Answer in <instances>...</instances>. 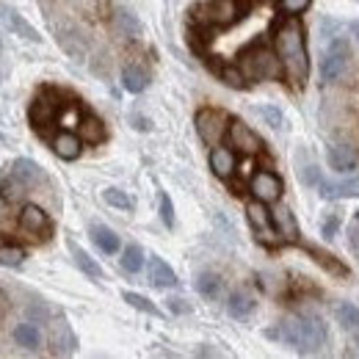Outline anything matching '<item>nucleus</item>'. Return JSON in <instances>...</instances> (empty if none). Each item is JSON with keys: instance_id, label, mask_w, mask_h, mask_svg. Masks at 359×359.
Wrapping results in <instances>:
<instances>
[{"instance_id": "f257e3e1", "label": "nucleus", "mask_w": 359, "mask_h": 359, "mask_svg": "<svg viewBox=\"0 0 359 359\" xmlns=\"http://www.w3.org/2000/svg\"><path fill=\"white\" fill-rule=\"evenodd\" d=\"M273 50L282 58L285 75L296 89H304L310 78V55H307V42H304V28L299 20H285L273 31Z\"/></svg>"}, {"instance_id": "f03ea898", "label": "nucleus", "mask_w": 359, "mask_h": 359, "mask_svg": "<svg viewBox=\"0 0 359 359\" xmlns=\"http://www.w3.org/2000/svg\"><path fill=\"white\" fill-rule=\"evenodd\" d=\"M266 334L271 340H279L302 354H313L318 348H323L329 340V329L318 315H290V318L279 320Z\"/></svg>"}, {"instance_id": "7ed1b4c3", "label": "nucleus", "mask_w": 359, "mask_h": 359, "mask_svg": "<svg viewBox=\"0 0 359 359\" xmlns=\"http://www.w3.org/2000/svg\"><path fill=\"white\" fill-rule=\"evenodd\" d=\"M238 67L249 81H279V75L285 72L279 53L266 45L246 47L238 55Z\"/></svg>"}, {"instance_id": "20e7f679", "label": "nucleus", "mask_w": 359, "mask_h": 359, "mask_svg": "<svg viewBox=\"0 0 359 359\" xmlns=\"http://www.w3.org/2000/svg\"><path fill=\"white\" fill-rule=\"evenodd\" d=\"M243 14H246V6L241 0H210L196 8V20L210 28H229L238 20H243Z\"/></svg>"}, {"instance_id": "39448f33", "label": "nucleus", "mask_w": 359, "mask_h": 359, "mask_svg": "<svg viewBox=\"0 0 359 359\" xmlns=\"http://www.w3.org/2000/svg\"><path fill=\"white\" fill-rule=\"evenodd\" d=\"M194 125H196L199 138H202L208 147H216V144L224 141L226 128H229V119H226L222 111H216V108H202V111L196 114Z\"/></svg>"}, {"instance_id": "423d86ee", "label": "nucleus", "mask_w": 359, "mask_h": 359, "mask_svg": "<svg viewBox=\"0 0 359 359\" xmlns=\"http://www.w3.org/2000/svg\"><path fill=\"white\" fill-rule=\"evenodd\" d=\"M246 219H249L252 229L257 232V241H263L266 246H279V243H285V241L279 238V232L273 229L271 210H269V205H266V202L252 199V202L246 205Z\"/></svg>"}, {"instance_id": "0eeeda50", "label": "nucleus", "mask_w": 359, "mask_h": 359, "mask_svg": "<svg viewBox=\"0 0 359 359\" xmlns=\"http://www.w3.org/2000/svg\"><path fill=\"white\" fill-rule=\"evenodd\" d=\"M226 141H229V147H235V152H241V155H257V152H263L260 135L255 133L246 122H241V119H229Z\"/></svg>"}, {"instance_id": "6e6552de", "label": "nucleus", "mask_w": 359, "mask_h": 359, "mask_svg": "<svg viewBox=\"0 0 359 359\" xmlns=\"http://www.w3.org/2000/svg\"><path fill=\"white\" fill-rule=\"evenodd\" d=\"M346 67H348V42L340 36V39L332 42L323 64H320V81L323 83H334L346 72Z\"/></svg>"}, {"instance_id": "1a4fd4ad", "label": "nucleus", "mask_w": 359, "mask_h": 359, "mask_svg": "<svg viewBox=\"0 0 359 359\" xmlns=\"http://www.w3.org/2000/svg\"><path fill=\"white\" fill-rule=\"evenodd\" d=\"M249 191H252L255 199L271 205V202H279V199H282L285 185H282V177H279V175H273L269 169H260V172H255L252 180H249Z\"/></svg>"}, {"instance_id": "9d476101", "label": "nucleus", "mask_w": 359, "mask_h": 359, "mask_svg": "<svg viewBox=\"0 0 359 359\" xmlns=\"http://www.w3.org/2000/svg\"><path fill=\"white\" fill-rule=\"evenodd\" d=\"M50 351L55 357H69L78 351V337L72 332V326L67 323L64 315H58L53 323H50Z\"/></svg>"}, {"instance_id": "9b49d317", "label": "nucleus", "mask_w": 359, "mask_h": 359, "mask_svg": "<svg viewBox=\"0 0 359 359\" xmlns=\"http://www.w3.org/2000/svg\"><path fill=\"white\" fill-rule=\"evenodd\" d=\"M28 116H31V125H34L36 130H45L47 125H53V122L61 116V105L50 97V91H42V94L31 102Z\"/></svg>"}, {"instance_id": "f8f14e48", "label": "nucleus", "mask_w": 359, "mask_h": 359, "mask_svg": "<svg viewBox=\"0 0 359 359\" xmlns=\"http://www.w3.org/2000/svg\"><path fill=\"white\" fill-rule=\"evenodd\" d=\"M326 158H329V166H332L334 172H340V175H351L359 166L357 149L348 147V144H332Z\"/></svg>"}, {"instance_id": "ddd939ff", "label": "nucleus", "mask_w": 359, "mask_h": 359, "mask_svg": "<svg viewBox=\"0 0 359 359\" xmlns=\"http://www.w3.org/2000/svg\"><path fill=\"white\" fill-rule=\"evenodd\" d=\"M20 226H22L25 232H31V235L45 238L47 232H50V219H47V213L39 205H25V208L20 210Z\"/></svg>"}, {"instance_id": "4468645a", "label": "nucleus", "mask_w": 359, "mask_h": 359, "mask_svg": "<svg viewBox=\"0 0 359 359\" xmlns=\"http://www.w3.org/2000/svg\"><path fill=\"white\" fill-rule=\"evenodd\" d=\"M14 343L25 351H39L45 337H42V329L36 320H25V323H17L14 326Z\"/></svg>"}, {"instance_id": "2eb2a0df", "label": "nucleus", "mask_w": 359, "mask_h": 359, "mask_svg": "<svg viewBox=\"0 0 359 359\" xmlns=\"http://www.w3.org/2000/svg\"><path fill=\"white\" fill-rule=\"evenodd\" d=\"M210 169H213V175L222 180H229L235 175V169H238V158H235V152L232 149H226V147H213L210 149Z\"/></svg>"}, {"instance_id": "dca6fc26", "label": "nucleus", "mask_w": 359, "mask_h": 359, "mask_svg": "<svg viewBox=\"0 0 359 359\" xmlns=\"http://www.w3.org/2000/svg\"><path fill=\"white\" fill-rule=\"evenodd\" d=\"M81 149H83V138L72 130H61V133L53 138V152L61 158V161H75L81 158Z\"/></svg>"}, {"instance_id": "f3484780", "label": "nucleus", "mask_w": 359, "mask_h": 359, "mask_svg": "<svg viewBox=\"0 0 359 359\" xmlns=\"http://www.w3.org/2000/svg\"><path fill=\"white\" fill-rule=\"evenodd\" d=\"M318 194L323 199H351L359 196V180H346V182H332V180H318Z\"/></svg>"}, {"instance_id": "a211bd4d", "label": "nucleus", "mask_w": 359, "mask_h": 359, "mask_svg": "<svg viewBox=\"0 0 359 359\" xmlns=\"http://www.w3.org/2000/svg\"><path fill=\"white\" fill-rule=\"evenodd\" d=\"M271 222H273V229L279 232L282 241H299V224H296V216L290 208L279 205L276 210H271Z\"/></svg>"}, {"instance_id": "6ab92c4d", "label": "nucleus", "mask_w": 359, "mask_h": 359, "mask_svg": "<svg viewBox=\"0 0 359 359\" xmlns=\"http://www.w3.org/2000/svg\"><path fill=\"white\" fill-rule=\"evenodd\" d=\"M149 282L155 287H177V273L169 269V263H163L161 257H149Z\"/></svg>"}, {"instance_id": "aec40b11", "label": "nucleus", "mask_w": 359, "mask_h": 359, "mask_svg": "<svg viewBox=\"0 0 359 359\" xmlns=\"http://www.w3.org/2000/svg\"><path fill=\"white\" fill-rule=\"evenodd\" d=\"M11 172L22 180L25 185H42V182L47 180L45 172H42V166H39V163H34L31 158H17V161H14V166H11Z\"/></svg>"}, {"instance_id": "412c9836", "label": "nucleus", "mask_w": 359, "mask_h": 359, "mask_svg": "<svg viewBox=\"0 0 359 359\" xmlns=\"http://www.w3.org/2000/svg\"><path fill=\"white\" fill-rule=\"evenodd\" d=\"M0 20L17 34V36H22V39H31V42H39V34L14 11V8H0Z\"/></svg>"}, {"instance_id": "4be33fe9", "label": "nucleus", "mask_w": 359, "mask_h": 359, "mask_svg": "<svg viewBox=\"0 0 359 359\" xmlns=\"http://www.w3.org/2000/svg\"><path fill=\"white\" fill-rule=\"evenodd\" d=\"M69 252H72V260H75V266L83 271L89 279H94V282H97V279H102V269H100V263L91 257L89 252H83V249H81L75 241H69Z\"/></svg>"}, {"instance_id": "5701e85b", "label": "nucleus", "mask_w": 359, "mask_h": 359, "mask_svg": "<svg viewBox=\"0 0 359 359\" xmlns=\"http://www.w3.org/2000/svg\"><path fill=\"white\" fill-rule=\"evenodd\" d=\"M91 241H94V246H97L100 252H105V255H116V252H119V235H116L114 229H108V226H102V224L91 226Z\"/></svg>"}, {"instance_id": "b1692460", "label": "nucleus", "mask_w": 359, "mask_h": 359, "mask_svg": "<svg viewBox=\"0 0 359 359\" xmlns=\"http://www.w3.org/2000/svg\"><path fill=\"white\" fill-rule=\"evenodd\" d=\"M252 310H255V296H252V293H246V290L229 293V299H226V313L232 315V318H249Z\"/></svg>"}, {"instance_id": "393cba45", "label": "nucleus", "mask_w": 359, "mask_h": 359, "mask_svg": "<svg viewBox=\"0 0 359 359\" xmlns=\"http://www.w3.org/2000/svg\"><path fill=\"white\" fill-rule=\"evenodd\" d=\"M78 135L83 138V144H102L105 141V125L97 119V116H81V125H78Z\"/></svg>"}, {"instance_id": "a878e982", "label": "nucleus", "mask_w": 359, "mask_h": 359, "mask_svg": "<svg viewBox=\"0 0 359 359\" xmlns=\"http://www.w3.org/2000/svg\"><path fill=\"white\" fill-rule=\"evenodd\" d=\"M25 188H28V185L17 177L14 172H6V175L0 177V199L8 202V205H11V202H20L22 194H25Z\"/></svg>"}, {"instance_id": "bb28decb", "label": "nucleus", "mask_w": 359, "mask_h": 359, "mask_svg": "<svg viewBox=\"0 0 359 359\" xmlns=\"http://www.w3.org/2000/svg\"><path fill=\"white\" fill-rule=\"evenodd\" d=\"M147 83H149V75L138 64H128L122 69V86L130 91V94H141V91L147 89Z\"/></svg>"}, {"instance_id": "cd10ccee", "label": "nucleus", "mask_w": 359, "mask_h": 359, "mask_svg": "<svg viewBox=\"0 0 359 359\" xmlns=\"http://www.w3.org/2000/svg\"><path fill=\"white\" fill-rule=\"evenodd\" d=\"M114 31H116L119 36H125V39H135V36L141 34V22H138L135 14L119 8V11L114 14Z\"/></svg>"}, {"instance_id": "c85d7f7f", "label": "nucleus", "mask_w": 359, "mask_h": 359, "mask_svg": "<svg viewBox=\"0 0 359 359\" xmlns=\"http://www.w3.org/2000/svg\"><path fill=\"white\" fill-rule=\"evenodd\" d=\"M196 290H199V296H205V299H219L222 296V276L219 273H213V271H205V273H199L196 276Z\"/></svg>"}, {"instance_id": "c756f323", "label": "nucleus", "mask_w": 359, "mask_h": 359, "mask_svg": "<svg viewBox=\"0 0 359 359\" xmlns=\"http://www.w3.org/2000/svg\"><path fill=\"white\" fill-rule=\"evenodd\" d=\"M307 252L313 255V260L318 266H323V269L329 271V273H334V276H346L348 269L334 257V255H329V252H320V249H315V246H307Z\"/></svg>"}, {"instance_id": "7c9ffc66", "label": "nucleus", "mask_w": 359, "mask_h": 359, "mask_svg": "<svg viewBox=\"0 0 359 359\" xmlns=\"http://www.w3.org/2000/svg\"><path fill=\"white\" fill-rule=\"evenodd\" d=\"M122 269L128 271V273H138L141 266H144V249L138 246V243H130V246H125V252H122Z\"/></svg>"}, {"instance_id": "2f4dec72", "label": "nucleus", "mask_w": 359, "mask_h": 359, "mask_svg": "<svg viewBox=\"0 0 359 359\" xmlns=\"http://www.w3.org/2000/svg\"><path fill=\"white\" fill-rule=\"evenodd\" d=\"M334 318H337L340 326L359 332V307H354V304H337L334 307Z\"/></svg>"}, {"instance_id": "473e14b6", "label": "nucleus", "mask_w": 359, "mask_h": 359, "mask_svg": "<svg viewBox=\"0 0 359 359\" xmlns=\"http://www.w3.org/2000/svg\"><path fill=\"white\" fill-rule=\"evenodd\" d=\"M122 299L130 304V307H135V310H141V313L152 315V318H161V310L147 299V296H141V293H133V290H125L122 293Z\"/></svg>"}, {"instance_id": "72a5a7b5", "label": "nucleus", "mask_w": 359, "mask_h": 359, "mask_svg": "<svg viewBox=\"0 0 359 359\" xmlns=\"http://www.w3.org/2000/svg\"><path fill=\"white\" fill-rule=\"evenodd\" d=\"M102 199H105L111 208H116V210H133V199H130L125 191H119V188H105V191H102Z\"/></svg>"}, {"instance_id": "f704fd0d", "label": "nucleus", "mask_w": 359, "mask_h": 359, "mask_svg": "<svg viewBox=\"0 0 359 359\" xmlns=\"http://www.w3.org/2000/svg\"><path fill=\"white\" fill-rule=\"evenodd\" d=\"M219 78L232 89H246V83H249V78L241 72V67H219Z\"/></svg>"}, {"instance_id": "c9c22d12", "label": "nucleus", "mask_w": 359, "mask_h": 359, "mask_svg": "<svg viewBox=\"0 0 359 359\" xmlns=\"http://www.w3.org/2000/svg\"><path fill=\"white\" fill-rule=\"evenodd\" d=\"M22 260H25V249L22 246H0V266L17 269Z\"/></svg>"}, {"instance_id": "e433bc0d", "label": "nucleus", "mask_w": 359, "mask_h": 359, "mask_svg": "<svg viewBox=\"0 0 359 359\" xmlns=\"http://www.w3.org/2000/svg\"><path fill=\"white\" fill-rule=\"evenodd\" d=\"M279 3H282V11H285V14L296 17V14H304L313 0H279Z\"/></svg>"}, {"instance_id": "4c0bfd02", "label": "nucleus", "mask_w": 359, "mask_h": 359, "mask_svg": "<svg viewBox=\"0 0 359 359\" xmlns=\"http://www.w3.org/2000/svg\"><path fill=\"white\" fill-rule=\"evenodd\" d=\"M161 219L166 226H175V205H172L169 194H161Z\"/></svg>"}, {"instance_id": "58836bf2", "label": "nucleus", "mask_w": 359, "mask_h": 359, "mask_svg": "<svg viewBox=\"0 0 359 359\" xmlns=\"http://www.w3.org/2000/svg\"><path fill=\"white\" fill-rule=\"evenodd\" d=\"M260 114H263V119L269 122L271 128H282V114H279L276 108H269V105H266V108H260Z\"/></svg>"}, {"instance_id": "ea45409f", "label": "nucleus", "mask_w": 359, "mask_h": 359, "mask_svg": "<svg viewBox=\"0 0 359 359\" xmlns=\"http://www.w3.org/2000/svg\"><path fill=\"white\" fill-rule=\"evenodd\" d=\"M334 229H337V216H329V219L320 224V232H323V238H334Z\"/></svg>"}, {"instance_id": "a19ab883", "label": "nucleus", "mask_w": 359, "mask_h": 359, "mask_svg": "<svg viewBox=\"0 0 359 359\" xmlns=\"http://www.w3.org/2000/svg\"><path fill=\"white\" fill-rule=\"evenodd\" d=\"M169 307H172L175 313H188V310H191L188 304H182V299H169Z\"/></svg>"}, {"instance_id": "79ce46f5", "label": "nucleus", "mask_w": 359, "mask_h": 359, "mask_svg": "<svg viewBox=\"0 0 359 359\" xmlns=\"http://www.w3.org/2000/svg\"><path fill=\"white\" fill-rule=\"evenodd\" d=\"M6 313H8V296L0 290V318H3Z\"/></svg>"}, {"instance_id": "37998d69", "label": "nucleus", "mask_w": 359, "mask_h": 359, "mask_svg": "<svg viewBox=\"0 0 359 359\" xmlns=\"http://www.w3.org/2000/svg\"><path fill=\"white\" fill-rule=\"evenodd\" d=\"M351 31H354V36L359 39V22H354V25H351Z\"/></svg>"}, {"instance_id": "c03bdc74", "label": "nucleus", "mask_w": 359, "mask_h": 359, "mask_svg": "<svg viewBox=\"0 0 359 359\" xmlns=\"http://www.w3.org/2000/svg\"><path fill=\"white\" fill-rule=\"evenodd\" d=\"M357 224H359V210H357Z\"/></svg>"}, {"instance_id": "a18cd8bd", "label": "nucleus", "mask_w": 359, "mask_h": 359, "mask_svg": "<svg viewBox=\"0 0 359 359\" xmlns=\"http://www.w3.org/2000/svg\"><path fill=\"white\" fill-rule=\"evenodd\" d=\"M357 346H359V334H357Z\"/></svg>"}]
</instances>
